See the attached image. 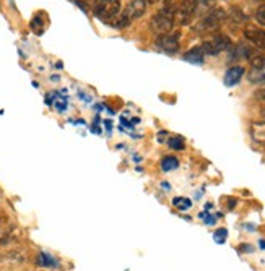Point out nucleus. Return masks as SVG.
Returning <instances> with one entry per match:
<instances>
[{
  "label": "nucleus",
  "mask_w": 265,
  "mask_h": 271,
  "mask_svg": "<svg viewBox=\"0 0 265 271\" xmlns=\"http://www.w3.org/2000/svg\"><path fill=\"white\" fill-rule=\"evenodd\" d=\"M243 75H244V68L243 67H239V65L231 67L224 75V84H226V86H235V84H238L241 81Z\"/></svg>",
  "instance_id": "10"
},
{
  "label": "nucleus",
  "mask_w": 265,
  "mask_h": 271,
  "mask_svg": "<svg viewBox=\"0 0 265 271\" xmlns=\"http://www.w3.org/2000/svg\"><path fill=\"white\" fill-rule=\"evenodd\" d=\"M252 56V51L244 44H238L235 46V49L230 54V60H239V59H249Z\"/></svg>",
  "instance_id": "12"
},
{
  "label": "nucleus",
  "mask_w": 265,
  "mask_h": 271,
  "mask_svg": "<svg viewBox=\"0 0 265 271\" xmlns=\"http://www.w3.org/2000/svg\"><path fill=\"white\" fill-rule=\"evenodd\" d=\"M244 36H246V39L249 42H252L257 49L265 51V29L247 25L244 28Z\"/></svg>",
  "instance_id": "8"
},
{
  "label": "nucleus",
  "mask_w": 265,
  "mask_h": 271,
  "mask_svg": "<svg viewBox=\"0 0 265 271\" xmlns=\"http://www.w3.org/2000/svg\"><path fill=\"white\" fill-rule=\"evenodd\" d=\"M121 12L119 0H96L95 2V15L99 20H116Z\"/></svg>",
  "instance_id": "4"
},
{
  "label": "nucleus",
  "mask_w": 265,
  "mask_h": 271,
  "mask_svg": "<svg viewBox=\"0 0 265 271\" xmlns=\"http://www.w3.org/2000/svg\"><path fill=\"white\" fill-rule=\"evenodd\" d=\"M260 245L263 247V249H265V242H260Z\"/></svg>",
  "instance_id": "21"
},
{
  "label": "nucleus",
  "mask_w": 265,
  "mask_h": 271,
  "mask_svg": "<svg viewBox=\"0 0 265 271\" xmlns=\"http://www.w3.org/2000/svg\"><path fill=\"white\" fill-rule=\"evenodd\" d=\"M174 10H176V7L168 4L165 9L160 10L157 15H153V18L150 21V28H152L153 33H157L160 36V34H165V33H169V31H173Z\"/></svg>",
  "instance_id": "1"
},
{
  "label": "nucleus",
  "mask_w": 265,
  "mask_h": 271,
  "mask_svg": "<svg viewBox=\"0 0 265 271\" xmlns=\"http://www.w3.org/2000/svg\"><path fill=\"white\" fill-rule=\"evenodd\" d=\"M179 167V161H177V158H174V156H165L163 158V161H161V169L163 171H173V169H177Z\"/></svg>",
  "instance_id": "14"
},
{
  "label": "nucleus",
  "mask_w": 265,
  "mask_h": 271,
  "mask_svg": "<svg viewBox=\"0 0 265 271\" xmlns=\"http://www.w3.org/2000/svg\"><path fill=\"white\" fill-rule=\"evenodd\" d=\"M231 17L235 18L238 23H244V21H247L246 13H243L239 9H233V10H231Z\"/></svg>",
  "instance_id": "18"
},
{
  "label": "nucleus",
  "mask_w": 265,
  "mask_h": 271,
  "mask_svg": "<svg viewBox=\"0 0 265 271\" xmlns=\"http://www.w3.org/2000/svg\"><path fill=\"white\" fill-rule=\"evenodd\" d=\"M157 2H160V0H146V4H157Z\"/></svg>",
  "instance_id": "20"
},
{
  "label": "nucleus",
  "mask_w": 265,
  "mask_h": 271,
  "mask_svg": "<svg viewBox=\"0 0 265 271\" xmlns=\"http://www.w3.org/2000/svg\"><path fill=\"white\" fill-rule=\"evenodd\" d=\"M37 265H40L41 268H57L59 261L54 257H51L49 253L41 252L40 255H37Z\"/></svg>",
  "instance_id": "13"
},
{
  "label": "nucleus",
  "mask_w": 265,
  "mask_h": 271,
  "mask_svg": "<svg viewBox=\"0 0 265 271\" xmlns=\"http://www.w3.org/2000/svg\"><path fill=\"white\" fill-rule=\"evenodd\" d=\"M226 236H228V232H226V229H218L216 232H215V241L218 242V244H223L224 241H226Z\"/></svg>",
  "instance_id": "19"
},
{
  "label": "nucleus",
  "mask_w": 265,
  "mask_h": 271,
  "mask_svg": "<svg viewBox=\"0 0 265 271\" xmlns=\"http://www.w3.org/2000/svg\"><path fill=\"white\" fill-rule=\"evenodd\" d=\"M173 205L177 208V210H181V211H185V210H189V208L192 206V201L189 198H182V197H177L173 200Z\"/></svg>",
  "instance_id": "16"
},
{
  "label": "nucleus",
  "mask_w": 265,
  "mask_h": 271,
  "mask_svg": "<svg viewBox=\"0 0 265 271\" xmlns=\"http://www.w3.org/2000/svg\"><path fill=\"white\" fill-rule=\"evenodd\" d=\"M168 145H169V148L171 150H176V151H182L184 150V138L182 137H173V138H169L168 140Z\"/></svg>",
  "instance_id": "15"
},
{
  "label": "nucleus",
  "mask_w": 265,
  "mask_h": 271,
  "mask_svg": "<svg viewBox=\"0 0 265 271\" xmlns=\"http://www.w3.org/2000/svg\"><path fill=\"white\" fill-rule=\"evenodd\" d=\"M224 20H226V13L220 9H213L208 13H205L204 17L196 23L194 29H196L197 33H212V31L221 26V23Z\"/></svg>",
  "instance_id": "2"
},
{
  "label": "nucleus",
  "mask_w": 265,
  "mask_h": 271,
  "mask_svg": "<svg viewBox=\"0 0 265 271\" xmlns=\"http://www.w3.org/2000/svg\"><path fill=\"white\" fill-rule=\"evenodd\" d=\"M200 48L205 52V56H216L221 51L231 48V39L226 34H216L210 41H205Z\"/></svg>",
  "instance_id": "5"
},
{
  "label": "nucleus",
  "mask_w": 265,
  "mask_h": 271,
  "mask_svg": "<svg viewBox=\"0 0 265 271\" xmlns=\"http://www.w3.org/2000/svg\"><path fill=\"white\" fill-rule=\"evenodd\" d=\"M197 15V0H182L174 10V23L177 25H189Z\"/></svg>",
  "instance_id": "3"
},
{
  "label": "nucleus",
  "mask_w": 265,
  "mask_h": 271,
  "mask_svg": "<svg viewBox=\"0 0 265 271\" xmlns=\"http://www.w3.org/2000/svg\"><path fill=\"white\" fill-rule=\"evenodd\" d=\"M184 60L185 62H191V64H204L205 60V52L202 51V48H194L189 52L184 54Z\"/></svg>",
  "instance_id": "11"
},
{
  "label": "nucleus",
  "mask_w": 265,
  "mask_h": 271,
  "mask_svg": "<svg viewBox=\"0 0 265 271\" xmlns=\"http://www.w3.org/2000/svg\"><path fill=\"white\" fill-rule=\"evenodd\" d=\"M251 83L265 84V56H255L251 59V70L247 73Z\"/></svg>",
  "instance_id": "7"
},
{
  "label": "nucleus",
  "mask_w": 265,
  "mask_h": 271,
  "mask_svg": "<svg viewBox=\"0 0 265 271\" xmlns=\"http://www.w3.org/2000/svg\"><path fill=\"white\" fill-rule=\"evenodd\" d=\"M146 0H132V2L126 7V10H124V17H126L129 21H134V20H138L140 17H143L145 12H146Z\"/></svg>",
  "instance_id": "9"
},
{
  "label": "nucleus",
  "mask_w": 265,
  "mask_h": 271,
  "mask_svg": "<svg viewBox=\"0 0 265 271\" xmlns=\"http://www.w3.org/2000/svg\"><path fill=\"white\" fill-rule=\"evenodd\" d=\"M179 39H181L179 31H169V33L160 34L157 37V48L163 52L174 54L179 51Z\"/></svg>",
  "instance_id": "6"
},
{
  "label": "nucleus",
  "mask_w": 265,
  "mask_h": 271,
  "mask_svg": "<svg viewBox=\"0 0 265 271\" xmlns=\"http://www.w3.org/2000/svg\"><path fill=\"white\" fill-rule=\"evenodd\" d=\"M255 21L259 23L260 26H265V4L257 7V10H255Z\"/></svg>",
  "instance_id": "17"
}]
</instances>
